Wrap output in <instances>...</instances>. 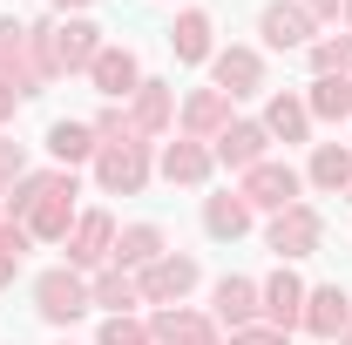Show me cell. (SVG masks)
Instances as JSON below:
<instances>
[{
    "label": "cell",
    "instance_id": "6da1fadb",
    "mask_svg": "<svg viewBox=\"0 0 352 345\" xmlns=\"http://www.w3.org/2000/svg\"><path fill=\"white\" fill-rule=\"evenodd\" d=\"M7 216L28 223L34 244H61V237L75 230V176H68V170L21 176V190L7 197Z\"/></svg>",
    "mask_w": 352,
    "mask_h": 345
},
{
    "label": "cell",
    "instance_id": "7a4b0ae2",
    "mask_svg": "<svg viewBox=\"0 0 352 345\" xmlns=\"http://www.w3.org/2000/svg\"><path fill=\"white\" fill-rule=\"evenodd\" d=\"M0 82L14 88V95H41V88L54 82L47 47H41V27H28V21H0Z\"/></svg>",
    "mask_w": 352,
    "mask_h": 345
},
{
    "label": "cell",
    "instance_id": "3957f363",
    "mask_svg": "<svg viewBox=\"0 0 352 345\" xmlns=\"http://www.w3.org/2000/svg\"><path fill=\"white\" fill-rule=\"evenodd\" d=\"M95 183L109 197H135L149 183V142H102L95 149Z\"/></svg>",
    "mask_w": 352,
    "mask_h": 345
},
{
    "label": "cell",
    "instance_id": "277c9868",
    "mask_svg": "<svg viewBox=\"0 0 352 345\" xmlns=\"http://www.w3.org/2000/svg\"><path fill=\"white\" fill-rule=\"evenodd\" d=\"M41 47H47V68L54 75H75V68H95L102 27L95 21H61V27H41Z\"/></svg>",
    "mask_w": 352,
    "mask_h": 345
},
{
    "label": "cell",
    "instance_id": "5b68a950",
    "mask_svg": "<svg viewBox=\"0 0 352 345\" xmlns=\"http://www.w3.org/2000/svg\"><path fill=\"white\" fill-rule=\"evenodd\" d=\"M237 197L251 203V210H292L298 203V170L292 163H258V170H244V183H237Z\"/></svg>",
    "mask_w": 352,
    "mask_h": 345
},
{
    "label": "cell",
    "instance_id": "8992f818",
    "mask_svg": "<svg viewBox=\"0 0 352 345\" xmlns=\"http://www.w3.org/2000/svg\"><path fill=\"white\" fill-rule=\"evenodd\" d=\"M264 237H271V251H278V258H311V251H318V237H325V223H318L311 203H292V210L271 216V230H264Z\"/></svg>",
    "mask_w": 352,
    "mask_h": 345
},
{
    "label": "cell",
    "instance_id": "52a82bcc",
    "mask_svg": "<svg viewBox=\"0 0 352 345\" xmlns=\"http://www.w3.org/2000/svg\"><path fill=\"white\" fill-rule=\"evenodd\" d=\"M34 311H41L47 325H75L88 311V285L75 278V271H47L41 285H34Z\"/></svg>",
    "mask_w": 352,
    "mask_h": 345
},
{
    "label": "cell",
    "instance_id": "ba28073f",
    "mask_svg": "<svg viewBox=\"0 0 352 345\" xmlns=\"http://www.w3.org/2000/svg\"><path fill=\"white\" fill-rule=\"evenodd\" d=\"M190 285H197V258H170V251H163L156 264H142V278H135V291H142L149 304H176Z\"/></svg>",
    "mask_w": 352,
    "mask_h": 345
},
{
    "label": "cell",
    "instance_id": "9c48e42d",
    "mask_svg": "<svg viewBox=\"0 0 352 345\" xmlns=\"http://www.w3.org/2000/svg\"><path fill=\"white\" fill-rule=\"evenodd\" d=\"M305 325L311 339H346L352 332V298L339 291V285H318V291H305Z\"/></svg>",
    "mask_w": 352,
    "mask_h": 345
},
{
    "label": "cell",
    "instance_id": "30bf717a",
    "mask_svg": "<svg viewBox=\"0 0 352 345\" xmlns=\"http://www.w3.org/2000/svg\"><path fill=\"white\" fill-rule=\"evenodd\" d=\"M102 258H116V223H109V210H88L75 216V230H68V264H102Z\"/></svg>",
    "mask_w": 352,
    "mask_h": 345
},
{
    "label": "cell",
    "instance_id": "8fae6325",
    "mask_svg": "<svg viewBox=\"0 0 352 345\" xmlns=\"http://www.w3.org/2000/svg\"><path fill=\"white\" fill-rule=\"evenodd\" d=\"M258 318H264L258 285H251V278H217V325H230V332H251Z\"/></svg>",
    "mask_w": 352,
    "mask_h": 345
},
{
    "label": "cell",
    "instance_id": "7c38bea8",
    "mask_svg": "<svg viewBox=\"0 0 352 345\" xmlns=\"http://www.w3.org/2000/svg\"><path fill=\"white\" fill-rule=\"evenodd\" d=\"M210 68H217V88L230 95V102L264 88V61L251 54V47H223V54H210Z\"/></svg>",
    "mask_w": 352,
    "mask_h": 345
},
{
    "label": "cell",
    "instance_id": "4fadbf2b",
    "mask_svg": "<svg viewBox=\"0 0 352 345\" xmlns=\"http://www.w3.org/2000/svg\"><path fill=\"white\" fill-rule=\"evenodd\" d=\"M264 142H271L264 122H230V129L217 135V149H210V156H217L223 170H258V163H264Z\"/></svg>",
    "mask_w": 352,
    "mask_h": 345
},
{
    "label": "cell",
    "instance_id": "5bb4252c",
    "mask_svg": "<svg viewBox=\"0 0 352 345\" xmlns=\"http://www.w3.org/2000/svg\"><path fill=\"white\" fill-rule=\"evenodd\" d=\"M258 304H264V325H278V332H292L298 318H305V285L292 278V271H278L271 285L258 291Z\"/></svg>",
    "mask_w": 352,
    "mask_h": 345
},
{
    "label": "cell",
    "instance_id": "9a60e30c",
    "mask_svg": "<svg viewBox=\"0 0 352 345\" xmlns=\"http://www.w3.org/2000/svg\"><path fill=\"white\" fill-rule=\"evenodd\" d=\"M183 129L197 135V142H204V135L217 142V135L230 129V95H223V88H197V95L183 102Z\"/></svg>",
    "mask_w": 352,
    "mask_h": 345
},
{
    "label": "cell",
    "instance_id": "2e32d148",
    "mask_svg": "<svg viewBox=\"0 0 352 345\" xmlns=\"http://www.w3.org/2000/svg\"><path fill=\"white\" fill-rule=\"evenodd\" d=\"M258 27H264V41H271V47H305L311 41V14L298 7V0H271Z\"/></svg>",
    "mask_w": 352,
    "mask_h": 345
},
{
    "label": "cell",
    "instance_id": "e0dca14e",
    "mask_svg": "<svg viewBox=\"0 0 352 345\" xmlns=\"http://www.w3.org/2000/svg\"><path fill=\"white\" fill-rule=\"evenodd\" d=\"M88 75H95V88H102L109 102H122V95H135V88H142V75H135V54H129V47H102Z\"/></svg>",
    "mask_w": 352,
    "mask_h": 345
},
{
    "label": "cell",
    "instance_id": "ac0fdd59",
    "mask_svg": "<svg viewBox=\"0 0 352 345\" xmlns=\"http://www.w3.org/2000/svg\"><path fill=\"white\" fill-rule=\"evenodd\" d=\"M149 339L156 345H217V325L197 318V311H156L149 318Z\"/></svg>",
    "mask_w": 352,
    "mask_h": 345
},
{
    "label": "cell",
    "instance_id": "d6986e66",
    "mask_svg": "<svg viewBox=\"0 0 352 345\" xmlns=\"http://www.w3.org/2000/svg\"><path fill=\"white\" fill-rule=\"evenodd\" d=\"M210 163H217V156H210L197 135H176L170 149H163V176H170V183H204Z\"/></svg>",
    "mask_w": 352,
    "mask_h": 345
},
{
    "label": "cell",
    "instance_id": "ffe728a7",
    "mask_svg": "<svg viewBox=\"0 0 352 345\" xmlns=\"http://www.w3.org/2000/svg\"><path fill=\"white\" fill-rule=\"evenodd\" d=\"M305 109L318 115V122H346L352 115V75H318L305 95Z\"/></svg>",
    "mask_w": 352,
    "mask_h": 345
},
{
    "label": "cell",
    "instance_id": "44dd1931",
    "mask_svg": "<svg viewBox=\"0 0 352 345\" xmlns=\"http://www.w3.org/2000/svg\"><path fill=\"white\" fill-rule=\"evenodd\" d=\"M210 34H217V27H210V14H197V7H190V14H176V27H170L176 61H210Z\"/></svg>",
    "mask_w": 352,
    "mask_h": 345
},
{
    "label": "cell",
    "instance_id": "7402d4cb",
    "mask_svg": "<svg viewBox=\"0 0 352 345\" xmlns=\"http://www.w3.org/2000/svg\"><path fill=\"white\" fill-rule=\"evenodd\" d=\"M170 115H176V95H170L163 82H142V88H135V115H129V122H135V135L170 129Z\"/></svg>",
    "mask_w": 352,
    "mask_h": 345
},
{
    "label": "cell",
    "instance_id": "603a6c76",
    "mask_svg": "<svg viewBox=\"0 0 352 345\" xmlns=\"http://www.w3.org/2000/svg\"><path fill=\"white\" fill-rule=\"evenodd\" d=\"M311 183L332 190V197L352 190V149H346V142H318V149H311Z\"/></svg>",
    "mask_w": 352,
    "mask_h": 345
},
{
    "label": "cell",
    "instance_id": "cb8c5ba5",
    "mask_svg": "<svg viewBox=\"0 0 352 345\" xmlns=\"http://www.w3.org/2000/svg\"><path fill=\"white\" fill-rule=\"evenodd\" d=\"M47 149H54V163H88L102 149V135H95V122H54L47 129Z\"/></svg>",
    "mask_w": 352,
    "mask_h": 345
},
{
    "label": "cell",
    "instance_id": "d4e9b609",
    "mask_svg": "<svg viewBox=\"0 0 352 345\" xmlns=\"http://www.w3.org/2000/svg\"><path fill=\"white\" fill-rule=\"evenodd\" d=\"M311 129V109L298 95H271V109H264V135H285V142H305Z\"/></svg>",
    "mask_w": 352,
    "mask_h": 345
},
{
    "label": "cell",
    "instance_id": "484cf974",
    "mask_svg": "<svg viewBox=\"0 0 352 345\" xmlns=\"http://www.w3.org/2000/svg\"><path fill=\"white\" fill-rule=\"evenodd\" d=\"M204 230H210V237H244V230H251V203H244L237 190H230V197H210V203H204Z\"/></svg>",
    "mask_w": 352,
    "mask_h": 345
},
{
    "label": "cell",
    "instance_id": "4316f807",
    "mask_svg": "<svg viewBox=\"0 0 352 345\" xmlns=\"http://www.w3.org/2000/svg\"><path fill=\"white\" fill-rule=\"evenodd\" d=\"M88 304H109V318L116 311H129V304H142V291H135V278L116 264V271H102L95 285H88Z\"/></svg>",
    "mask_w": 352,
    "mask_h": 345
},
{
    "label": "cell",
    "instance_id": "83f0119b",
    "mask_svg": "<svg viewBox=\"0 0 352 345\" xmlns=\"http://www.w3.org/2000/svg\"><path fill=\"white\" fill-rule=\"evenodd\" d=\"M156 258H163V230L156 223H129L116 237V264H156Z\"/></svg>",
    "mask_w": 352,
    "mask_h": 345
},
{
    "label": "cell",
    "instance_id": "f1b7e54d",
    "mask_svg": "<svg viewBox=\"0 0 352 345\" xmlns=\"http://www.w3.org/2000/svg\"><path fill=\"white\" fill-rule=\"evenodd\" d=\"M311 68H318V75H352V34L311 41Z\"/></svg>",
    "mask_w": 352,
    "mask_h": 345
},
{
    "label": "cell",
    "instance_id": "f546056e",
    "mask_svg": "<svg viewBox=\"0 0 352 345\" xmlns=\"http://www.w3.org/2000/svg\"><path fill=\"white\" fill-rule=\"evenodd\" d=\"M102 345H156V339H149V325H135L129 311H116V318L102 325Z\"/></svg>",
    "mask_w": 352,
    "mask_h": 345
},
{
    "label": "cell",
    "instance_id": "4dcf8cb0",
    "mask_svg": "<svg viewBox=\"0 0 352 345\" xmlns=\"http://www.w3.org/2000/svg\"><path fill=\"white\" fill-rule=\"evenodd\" d=\"M21 176H28V156H21V142H7V135H0V190H7V183H21Z\"/></svg>",
    "mask_w": 352,
    "mask_h": 345
},
{
    "label": "cell",
    "instance_id": "1f68e13d",
    "mask_svg": "<svg viewBox=\"0 0 352 345\" xmlns=\"http://www.w3.org/2000/svg\"><path fill=\"white\" fill-rule=\"evenodd\" d=\"M230 345H292V332H278V325H251V332H230Z\"/></svg>",
    "mask_w": 352,
    "mask_h": 345
},
{
    "label": "cell",
    "instance_id": "d6a6232c",
    "mask_svg": "<svg viewBox=\"0 0 352 345\" xmlns=\"http://www.w3.org/2000/svg\"><path fill=\"white\" fill-rule=\"evenodd\" d=\"M298 7H305L311 21H332V14H339V7H346V0H298Z\"/></svg>",
    "mask_w": 352,
    "mask_h": 345
},
{
    "label": "cell",
    "instance_id": "836d02e7",
    "mask_svg": "<svg viewBox=\"0 0 352 345\" xmlns=\"http://www.w3.org/2000/svg\"><path fill=\"white\" fill-rule=\"evenodd\" d=\"M14 102H21V95H14V88L0 82V122H14Z\"/></svg>",
    "mask_w": 352,
    "mask_h": 345
},
{
    "label": "cell",
    "instance_id": "e575fe53",
    "mask_svg": "<svg viewBox=\"0 0 352 345\" xmlns=\"http://www.w3.org/2000/svg\"><path fill=\"white\" fill-rule=\"evenodd\" d=\"M14 271H21V258H0V285H14Z\"/></svg>",
    "mask_w": 352,
    "mask_h": 345
},
{
    "label": "cell",
    "instance_id": "d590c367",
    "mask_svg": "<svg viewBox=\"0 0 352 345\" xmlns=\"http://www.w3.org/2000/svg\"><path fill=\"white\" fill-rule=\"evenodd\" d=\"M54 7H88V0H54Z\"/></svg>",
    "mask_w": 352,
    "mask_h": 345
},
{
    "label": "cell",
    "instance_id": "8d00e7d4",
    "mask_svg": "<svg viewBox=\"0 0 352 345\" xmlns=\"http://www.w3.org/2000/svg\"><path fill=\"white\" fill-rule=\"evenodd\" d=\"M346 21H352V0H346Z\"/></svg>",
    "mask_w": 352,
    "mask_h": 345
},
{
    "label": "cell",
    "instance_id": "74e56055",
    "mask_svg": "<svg viewBox=\"0 0 352 345\" xmlns=\"http://www.w3.org/2000/svg\"><path fill=\"white\" fill-rule=\"evenodd\" d=\"M0 210H7V197H0Z\"/></svg>",
    "mask_w": 352,
    "mask_h": 345
},
{
    "label": "cell",
    "instance_id": "f35d334b",
    "mask_svg": "<svg viewBox=\"0 0 352 345\" xmlns=\"http://www.w3.org/2000/svg\"><path fill=\"white\" fill-rule=\"evenodd\" d=\"M346 339H352V332H346Z\"/></svg>",
    "mask_w": 352,
    "mask_h": 345
},
{
    "label": "cell",
    "instance_id": "ab89813d",
    "mask_svg": "<svg viewBox=\"0 0 352 345\" xmlns=\"http://www.w3.org/2000/svg\"><path fill=\"white\" fill-rule=\"evenodd\" d=\"M346 345H352V339H346Z\"/></svg>",
    "mask_w": 352,
    "mask_h": 345
}]
</instances>
